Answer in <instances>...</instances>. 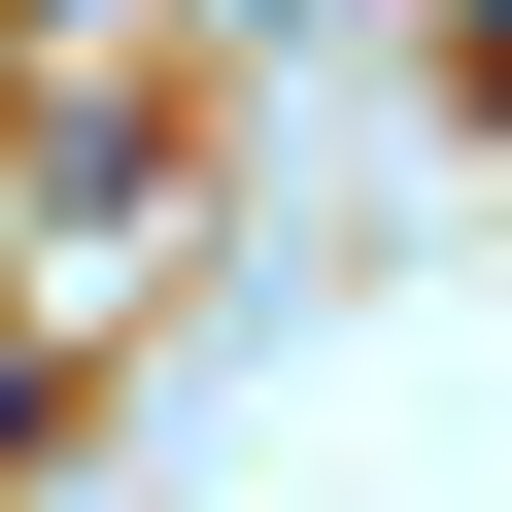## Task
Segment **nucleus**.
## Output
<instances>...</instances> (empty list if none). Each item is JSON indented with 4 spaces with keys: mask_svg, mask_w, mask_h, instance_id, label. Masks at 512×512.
Masks as SVG:
<instances>
[{
    "mask_svg": "<svg viewBox=\"0 0 512 512\" xmlns=\"http://www.w3.org/2000/svg\"><path fill=\"white\" fill-rule=\"evenodd\" d=\"M444 103H478V137H512V0H444Z\"/></svg>",
    "mask_w": 512,
    "mask_h": 512,
    "instance_id": "obj_1",
    "label": "nucleus"
}]
</instances>
